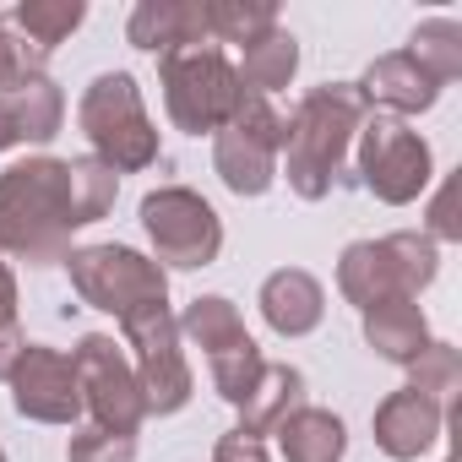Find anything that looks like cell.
Masks as SVG:
<instances>
[{
  "mask_svg": "<svg viewBox=\"0 0 462 462\" xmlns=\"http://www.w3.org/2000/svg\"><path fill=\"white\" fill-rule=\"evenodd\" d=\"M240 82L251 88V93H278V88H289L294 82V71H300V39L278 23V28H267L262 39H251L245 44V55H240Z\"/></svg>",
  "mask_w": 462,
  "mask_h": 462,
  "instance_id": "cell-21",
  "label": "cell"
},
{
  "mask_svg": "<svg viewBox=\"0 0 462 462\" xmlns=\"http://www.w3.org/2000/svg\"><path fill=\"white\" fill-rule=\"evenodd\" d=\"M125 39L147 55H174V50H196L212 44L207 39V6L201 0H136V12L125 23Z\"/></svg>",
  "mask_w": 462,
  "mask_h": 462,
  "instance_id": "cell-12",
  "label": "cell"
},
{
  "mask_svg": "<svg viewBox=\"0 0 462 462\" xmlns=\"http://www.w3.org/2000/svg\"><path fill=\"white\" fill-rule=\"evenodd\" d=\"M158 82H163V104L169 120L190 136H217L251 98V88L240 82L235 60L217 44H196V50H174L158 60Z\"/></svg>",
  "mask_w": 462,
  "mask_h": 462,
  "instance_id": "cell-3",
  "label": "cell"
},
{
  "mask_svg": "<svg viewBox=\"0 0 462 462\" xmlns=\"http://www.w3.org/2000/svg\"><path fill=\"white\" fill-rule=\"evenodd\" d=\"M278 446H283L289 462H343V451H348V430H343L337 413L305 402V408H294V413L278 424Z\"/></svg>",
  "mask_w": 462,
  "mask_h": 462,
  "instance_id": "cell-19",
  "label": "cell"
},
{
  "mask_svg": "<svg viewBox=\"0 0 462 462\" xmlns=\"http://www.w3.org/2000/svg\"><path fill=\"white\" fill-rule=\"evenodd\" d=\"M23 348H28V337L17 327V278H12L6 262H0V381L12 375V365H17Z\"/></svg>",
  "mask_w": 462,
  "mask_h": 462,
  "instance_id": "cell-31",
  "label": "cell"
},
{
  "mask_svg": "<svg viewBox=\"0 0 462 462\" xmlns=\"http://www.w3.org/2000/svg\"><path fill=\"white\" fill-rule=\"evenodd\" d=\"M365 343L392 365H413L430 343V321H424L419 300H386V305L365 310Z\"/></svg>",
  "mask_w": 462,
  "mask_h": 462,
  "instance_id": "cell-18",
  "label": "cell"
},
{
  "mask_svg": "<svg viewBox=\"0 0 462 462\" xmlns=\"http://www.w3.org/2000/svg\"><path fill=\"white\" fill-rule=\"evenodd\" d=\"M305 408V375L294 365H267L262 381L251 386V397L240 402V435L262 440V435H278V424Z\"/></svg>",
  "mask_w": 462,
  "mask_h": 462,
  "instance_id": "cell-17",
  "label": "cell"
},
{
  "mask_svg": "<svg viewBox=\"0 0 462 462\" xmlns=\"http://www.w3.org/2000/svg\"><path fill=\"white\" fill-rule=\"evenodd\" d=\"M337 289H343V300L359 305V310H375V305H386V300H408L402 273H397L386 240H354V245L343 251V262H337Z\"/></svg>",
  "mask_w": 462,
  "mask_h": 462,
  "instance_id": "cell-15",
  "label": "cell"
},
{
  "mask_svg": "<svg viewBox=\"0 0 462 462\" xmlns=\"http://www.w3.org/2000/svg\"><path fill=\"white\" fill-rule=\"evenodd\" d=\"M408 386L419 392V397H430L435 408H446L451 413V402H457V392H462V354L451 348V343H424V354L408 365Z\"/></svg>",
  "mask_w": 462,
  "mask_h": 462,
  "instance_id": "cell-26",
  "label": "cell"
},
{
  "mask_svg": "<svg viewBox=\"0 0 462 462\" xmlns=\"http://www.w3.org/2000/svg\"><path fill=\"white\" fill-rule=\"evenodd\" d=\"M207 6V39L217 44H251L267 28H278V6L273 0H201Z\"/></svg>",
  "mask_w": 462,
  "mask_h": 462,
  "instance_id": "cell-24",
  "label": "cell"
},
{
  "mask_svg": "<svg viewBox=\"0 0 462 462\" xmlns=\"http://www.w3.org/2000/svg\"><path fill=\"white\" fill-rule=\"evenodd\" d=\"M66 462H136V435L120 430H77L66 446Z\"/></svg>",
  "mask_w": 462,
  "mask_h": 462,
  "instance_id": "cell-30",
  "label": "cell"
},
{
  "mask_svg": "<svg viewBox=\"0 0 462 462\" xmlns=\"http://www.w3.org/2000/svg\"><path fill=\"white\" fill-rule=\"evenodd\" d=\"M0 98H6V115H12V131H17V142H33V147H44V142H55V136H60L66 98H60V88H55L50 77H28V82L6 88Z\"/></svg>",
  "mask_w": 462,
  "mask_h": 462,
  "instance_id": "cell-20",
  "label": "cell"
},
{
  "mask_svg": "<svg viewBox=\"0 0 462 462\" xmlns=\"http://www.w3.org/2000/svg\"><path fill=\"white\" fill-rule=\"evenodd\" d=\"M402 55H408V60H413L435 88H446V82H457V77H462V28H457L451 17L419 23Z\"/></svg>",
  "mask_w": 462,
  "mask_h": 462,
  "instance_id": "cell-22",
  "label": "cell"
},
{
  "mask_svg": "<svg viewBox=\"0 0 462 462\" xmlns=\"http://www.w3.org/2000/svg\"><path fill=\"white\" fill-rule=\"evenodd\" d=\"M386 251H392V262H397V273H402L408 300H419V289H430L435 273H440L435 240H430V235H413V228H402V235H386Z\"/></svg>",
  "mask_w": 462,
  "mask_h": 462,
  "instance_id": "cell-28",
  "label": "cell"
},
{
  "mask_svg": "<svg viewBox=\"0 0 462 462\" xmlns=\"http://www.w3.org/2000/svg\"><path fill=\"white\" fill-rule=\"evenodd\" d=\"M17 147V131H12V115H6V98H0V152Z\"/></svg>",
  "mask_w": 462,
  "mask_h": 462,
  "instance_id": "cell-34",
  "label": "cell"
},
{
  "mask_svg": "<svg viewBox=\"0 0 462 462\" xmlns=\"http://www.w3.org/2000/svg\"><path fill=\"white\" fill-rule=\"evenodd\" d=\"M77 125L93 142V158L115 174H136L158 158V131L142 109V88L125 71H104L88 82L77 104Z\"/></svg>",
  "mask_w": 462,
  "mask_h": 462,
  "instance_id": "cell-4",
  "label": "cell"
},
{
  "mask_svg": "<svg viewBox=\"0 0 462 462\" xmlns=\"http://www.w3.org/2000/svg\"><path fill=\"white\" fill-rule=\"evenodd\" d=\"M0 462H6V451H0Z\"/></svg>",
  "mask_w": 462,
  "mask_h": 462,
  "instance_id": "cell-35",
  "label": "cell"
},
{
  "mask_svg": "<svg viewBox=\"0 0 462 462\" xmlns=\"http://www.w3.org/2000/svg\"><path fill=\"white\" fill-rule=\"evenodd\" d=\"M446 430V408H435L430 397H419L413 386L392 392L381 408H375V446L392 457V462H413L424 457Z\"/></svg>",
  "mask_w": 462,
  "mask_h": 462,
  "instance_id": "cell-13",
  "label": "cell"
},
{
  "mask_svg": "<svg viewBox=\"0 0 462 462\" xmlns=\"http://www.w3.org/2000/svg\"><path fill=\"white\" fill-rule=\"evenodd\" d=\"M44 50H33L17 28H12V17H0V93L6 88H17V82H28V77H44Z\"/></svg>",
  "mask_w": 462,
  "mask_h": 462,
  "instance_id": "cell-29",
  "label": "cell"
},
{
  "mask_svg": "<svg viewBox=\"0 0 462 462\" xmlns=\"http://www.w3.org/2000/svg\"><path fill=\"white\" fill-rule=\"evenodd\" d=\"M120 332H125L131 370H136L147 413H180L190 402V365L180 354V327H174L169 305H147V310L125 316Z\"/></svg>",
  "mask_w": 462,
  "mask_h": 462,
  "instance_id": "cell-9",
  "label": "cell"
},
{
  "mask_svg": "<svg viewBox=\"0 0 462 462\" xmlns=\"http://www.w3.org/2000/svg\"><path fill=\"white\" fill-rule=\"evenodd\" d=\"M359 180L386 207L419 201L424 185L435 180L430 142L419 131H408L397 115H365V125H359Z\"/></svg>",
  "mask_w": 462,
  "mask_h": 462,
  "instance_id": "cell-7",
  "label": "cell"
},
{
  "mask_svg": "<svg viewBox=\"0 0 462 462\" xmlns=\"http://www.w3.org/2000/svg\"><path fill=\"white\" fill-rule=\"evenodd\" d=\"M212 462H267V446H262V440H251V435H240V430H228V435L217 440Z\"/></svg>",
  "mask_w": 462,
  "mask_h": 462,
  "instance_id": "cell-33",
  "label": "cell"
},
{
  "mask_svg": "<svg viewBox=\"0 0 462 462\" xmlns=\"http://www.w3.org/2000/svg\"><path fill=\"white\" fill-rule=\"evenodd\" d=\"M174 327H180V337H190V343L207 348V354H217V348H228V343H240V337H245L240 310L228 305L223 294H201V300H190L185 316H180Z\"/></svg>",
  "mask_w": 462,
  "mask_h": 462,
  "instance_id": "cell-25",
  "label": "cell"
},
{
  "mask_svg": "<svg viewBox=\"0 0 462 462\" xmlns=\"http://www.w3.org/2000/svg\"><path fill=\"white\" fill-rule=\"evenodd\" d=\"M262 316L278 337H305L321 327L327 316V289L305 273V267H278L262 283Z\"/></svg>",
  "mask_w": 462,
  "mask_h": 462,
  "instance_id": "cell-14",
  "label": "cell"
},
{
  "mask_svg": "<svg viewBox=\"0 0 462 462\" xmlns=\"http://www.w3.org/2000/svg\"><path fill=\"white\" fill-rule=\"evenodd\" d=\"M278 152H283V115L251 93L245 109L212 136V169L235 196H262L278 180Z\"/></svg>",
  "mask_w": 462,
  "mask_h": 462,
  "instance_id": "cell-8",
  "label": "cell"
},
{
  "mask_svg": "<svg viewBox=\"0 0 462 462\" xmlns=\"http://www.w3.org/2000/svg\"><path fill=\"white\" fill-rule=\"evenodd\" d=\"M354 88L365 93L370 109H386V115H397V120H402V115H424V109L440 98V88H435L402 50H397V55H381Z\"/></svg>",
  "mask_w": 462,
  "mask_h": 462,
  "instance_id": "cell-16",
  "label": "cell"
},
{
  "mask_svg": "<svg viewBox=\"0 0 462 462\" xmlns=\"http://www.w3.org/2000/svg\"><path fill=\"white\" fill-rule=\"evenodd\" d=\"M71 370H77V386H82V408H93L98 430H120V435H136L142 430L147 402H142L131 354L115 337L88 332L77 343V354H71Z\"/></svg>",
  "mask_w": 462,
  "mask_h": 462,
  "instance_id": "cell-10",
  "label": "cell"
},
{
  "mask_svg": "<svg viewBox=\"0 0 462 462\" xmlns=\"http://www.w3.org/2000/svg\"><path fill=\"white\" fill-rule=\"evenodd\" d=\"M12 402L23 419H39V424H71L82 413V386H77V370L60 348H44V343H28L12 365Z\"/></svg>",
  "mask_w": 462,
  "mask_h": 462,
  "instance_id": "cell-11",
  "label": "cell"
},
{
  "mask_svg": "<svg viewBox=\"0 0 462 462\" xmlns=\"http://www.w3.org/2000/svg\"><path fill=\"white\" fill-rule=\"evenodd\" d=\"M207 365H212V386H217V397H223V402H235V408L251 397V386H256L262 370H267V359H262V348L251 343V332H245L240 343H228V348L207 354Z\"/></svg>",
  "mask_w": 462,
  "mask_h": 462,
  "instance_id": "cell-27",
  "label": "cell"
},
{
  "mask_svg": "<svg viewBox=\"0 0 462 462\" xmlns=\"http://www.w3.org/2000/svg\"><path fill=\"white\" fill-rule=\"evenodd\" d=\"M370 104L354 82H327V88H310L294 115L283 120V158H289V185L305 196V201H321L348 158V142L359 136Z\"/></svg>",
  "mask_w": 462,
  "mask_h": 462,
  "instance_id": "cell-2",
  "label": "cell"
},
{
  "mask_svg": "<svg viewBox=\"0 0 462 462\" xmlns=\"http://www.w3.org/2000/svg\"><path fill=\"white\" fill-rule=\"evenodd\" d=\"M430 228H435L430 240H462V217H457V180H446V185H440V196H435V207H430Z\"/></svg>",
  "mask_w": 462,
  "mask_h": 462,
  "instance_id": "cell-32",
  "label": "cell"
},
{
  "mask_svg": "<svg viewBox=\"0 0 462 462\" xmlns=\"http://www.w3.org/2000/svg\"><path fill=\"white\" fill-rule=\"evenodd\" d=\"M142 228L152 240V262L158 267H212L223 251V223L212 212V201H201L185 185H158L142 196Z\"/></svg>",
  "mask_w": 462,
  "mask_h": 462,
  "instance_id": "cell-6",
  "label": "cell"
},
{
  "mask_svg": "<svg viewBox=\"0 0 462 462\" xmlns=\"http://www.w3.org/2000/svg\"><path fill=\"white\" fill-rule=\"evenodd\" d=\"M82 17H88L82 0H23V6L12 12V28H17L33 50L55 55V44H66V39L82 28Z\"/></svg>",
  "mask_w": 462,
  "mask_h": 462,
  "instance_id": "cell-23",
  "label": "cell"
},
{
  "mask_svg": "<svg viewBox=\"0 0 462 462\" xmlns=\"http://www.w3.org/2000/svg\"><path fill=\"white\" fill-rule=\"evenodd\" d=\"M66 267H71V289L115 321L147 305H169V273L131 245H82L66 256Z\"/></svg>",
  "mask_w": 462,
  "mask_h": 462,
  "instance_id": "cell-5",
  "label": "cell"
},
{
  "mask_svg": "<svg viewBox=\"0 0 462 462\" xmlns=\"http://www.w3.org/2000/svg\"><path fill=\"white\" fill-rule=\"evenodd\" d=\"M120 196V174L88 158H23L0 174V256L33 267L66 262L71 235L98 223Z\"/></svg>",
  "mask_w": 462,
  "mask_h": 462,
  "instance_id": "cell-1",
  "label": "cell"
}]
</instances>
